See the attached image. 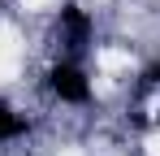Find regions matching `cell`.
Instances as JSON below:
<instances>
[{"label": "cell", "instance_id": "cell-1", "mask_svg": "<svg viewBox=\"0 0 160 156\" xmlns=\"http://www.w3.org/2000/svg\"><path fill=\"white\" fill-rule=\"evenodd\" d=\"M48 82H52V91H56V96H61V100H69V104H82L87 96H91L87 74H82L78 65H56L52 74H48Z\"/></svg>", "mask_w": 160, "mask_h": 156}, {"label": "cell", "instance_id": "cell-2", "mask_svg": "<svg viewBox=\"0 0 160 156\" xmlns=\"http://www.w3.org/2000/svg\"><path fill=\"white\" fill-rule=\"evenodd\" d=\"M87 39H91V18L82 13L78 4H65V9H61V44L69 52H82Z\"/></svg>", "mask_w": 160, "mask_h": 156}, {"label": "cell", "instance_id": "cell-3", "mask_svg": "<svg viewBox=\"0 0 160 156\" xmlns=\"http://www.w3.org/2000/svg\"><path fill=\"white\" fill-rule=\"evenodd\" d=\"M22 130H26V122H22L9 104H0V143H4V139H18Z\"/></svg>", "mask_w": 160, "mask_h": 156}, {"label": "cell", "instance_id": "cell-4", "mask_svg": "<svg viewBox=\"0 0 160 156\" xmlns=\"http://www.w3.org/2000/svg\"><path fill=\"white\" fill-rule=\"evenodd\" d=\"M143 87H160V61L147 70V74H143Z\"/></svg>", "mask_w": 160, "mask_h": 156}]
</instances>
